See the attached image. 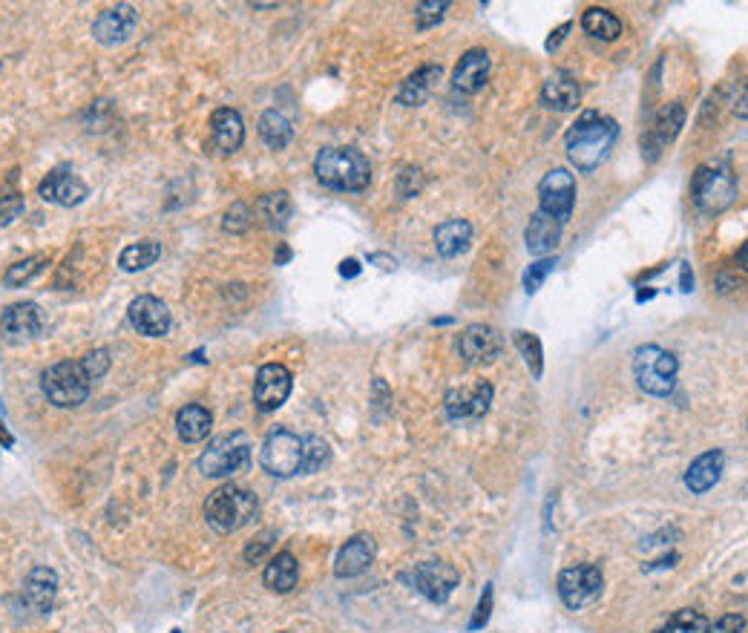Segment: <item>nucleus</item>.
<instances>
[{"instance_id":"1a4fd4ad","label":"nucleus","mask_w":748,"mask_h":633,"mask_svg":"<svg viewBox=\"0 0 748 633\" xmlns=\"http://www.w3.org/2000/svg\"><path fill=\"white\" fill-rule=\"evenodd\" d=\"M602 587H605V576L596 564H576V567L561 570L559 596L570 610L590 608L602 596Z\"/></svg>"},{"instance_id":"72a5a7b5","label":"nucleus","mask_w":748,"mask_h":633,"mask_svg":"<svg viewBox=\"0 0 748 633\" xmlns=\"http://www.w3.org/2000/svg\"><path fill=\"white\" fill-rule=\"evenodd\" d=\"M159 257H162V245L147 239V242H139V245L124 248L121 257H118V265H121V271H127V274H136V271H144V268L156 265Z\"/></svg>"},{"instance_id":"a18cd8bd","label":"nucleus","mask_w":748,"mask_h":633,"mask_svg":"<svg viewBox=\"0 0 748 633\" xmlns=\"http://www.w3.org/2000/svg\"><path fill=\"white\" fill-rule=\"evenodd\" d=\"M271 541H274V533H271V530L259 533V539L254 541V544H248V550H245V562H259V559L271 550Z\"/></svg>"},{"instance_id":"f3484780","label":"nucleus","mask_w":748,"mask_h":633,"mask_svg":"<svg viewBox=\"0 0 748 633\" xmlns=\"http://www.w3.org/2000/svg\"><path fill=\"white\" fill-rule=\"evenodd\" d=\"M44 326L41 320V308L35 303H15L9 305L3 314H0V331H3V340L18 346V343H26L32 337H38V331Z\"/></svg>"},{"instance_id":"cd10ccee","label":"nucleus","mask_w":748,"mask_h":633,"mask_svg":"<svg viewBox=\"0 0 748 633\" xmlns=\"http://www.w3.org/2000/svg\"><path fill=\"white\" fill-rule=\"evenodd\" d=\"M438 78H441V67H435V64H426L421 70H415L398 87V101L403 107H418L429 98Z\"/></svg>"},{"instance_id":"b1692460","label":"nucleus","mask_w":748,"mask_h":633,"mask_svg":"<svg viewBox=\"0 0 748 633\" xmlns=\"http://www.w3.org/2000/svg\"><path fill=\"white\" fill-rule=\"evenodd\" d=\"M24 596L26 602H29V608L38 610V613H49L52 605H55V596H58V576H55V570H49V567H32L29 576H26Z\"/></svg>"},{"instance_id":"c85d7f7f","label":"nucleus","mask_w":748,"mask_h":633,"mask_svg":"<svg viewBox=\"0 0 748 633\" xmlns=\"http://www.w3.org/2000/svg\"><path fill=\"white\" fill-rule=\"evenodd\" d=\"M297 579H300V564L291 553H277L262 573V582L271 593H291Z\"/></svg>"},{"instance_id":"09e8293b","label":"nucleus","mask_w":748,"mask_h":633,"mask_svg":"<svg viewBox=\"0 0 748 633\" xmlns=\"http://www.w3.org/2000/svg\"><path fill=\"white\" fill-rule=\"evenodd\" d=\"M340 274H343V277H357V274H360V265H357V259H346V262L340 265Z\"/></svg>"},{"instance_id":"de8ad7c7","label":"nucleus","mask_w":748,"mask_h":633,"mask_svg":"<svg viewBox=\"0 0 748 633\" xmlns=\"http://www.w3.org/2000/svg\"><path fill=\"white\" fill-rule=\"evenodd\" d=\"M567 32H570V24H561L559 29H556V32H553V35H550V41H547V49H550V52H553V49L559 47L561 41H564V35H567Z\"/></svg>"},{"instance_id":"2f4dec72","label":"nucleus","mask_w":748,"mask_h":633,"mask_svg":"<svg viewBox=\"0 0 748 633\" xmlns=\"http://www.w3.org/2000/svg\"><path fill=\"white\" fill-rule=\"evenodd\" d=\"M582 26H585L587 35H593L599 41H616L622 35V21L602 6H590L582 15Z\"/></svg>"},{"instance_id":"49530a36","label":"nucleus","mask_w":748,"mask_h":633,"mask_svg":"<svg viewBox=\"0 0 748 633\" xmlns=\"http://www.w3.org/2000/svg\"><path fill=\"white\" fill-rule=\"evenodd\" d=\"M743 628H746V619L740 613H728L717 625H708V633H743Z\"/></svg>"},{"instance_id":"c03bdc74","label":"nucleus","mask_w":748,"mask_h":633,"mask_svg":"<svg viewBox=\"0 0 748 633\" xmlns=\"http://www.w3.org/2000/svg\"><path fill=\"white\" fill-rule=\"evenodd\" d=\"M490 613H492V585L484 587V596H481V602H478V610H475V616H472V622H469V631H478V628H484L487 622H490Z\"/></svg>"},{"instance_id":"bb28decb","label":"nucleus","mask_w":748,"mask_h":633,"mask_svg":"<svg viewBox=\"0 0 748 633\" xmlns=\"http://www.w3.org/2000/svg\"><path fill=\"white\" fill-rule=\"evenodd\" d=\"M469 242H472V225L467 219H449V222L435 228V248H438L441 257L452 259L464 254Z\"/></svg>"},{"instance_id":"4c0bfd02","label":"nucleus","mask_w":748,"mask_h":633,"mask_svg":"<svg viewBox=\"0 0 748 633\" xmlns=\"http://www.w3.org/2000/svg\"><path fill=\"white\" fill-rule=\"evenodd\" d=\"M328 461V444L320 435H308L303 438V472H317L326 467Z\"/></svg>"},{"instance_id":"c756f323","label":"nucleus","mask_w":748,"mask_h":633,"mask_svg":"<svg viewBox=\"0 0 748 633\" xmlns=\"http://www.w3.org/2000/svg\"><path fill=\"white\" fill-rule=\"evenodd\" d=\"M211 426L213 415L202 406V403H190V406H185V409L176 415V432H179V438L187 441V444L205 441L208 432H211Z\"/></svg>"},{"instance_id":"0eeeda50","label":"nucleus","mask_w":748,"mask_h":633,"mask_svg":"<svg viewBox=\"0 0 748 633\" xmlns=\"http://www.w3.org/2000/svg\"><path fill=\"white\" fill-rule=\"evenodd\" d=\"M259 464L274 478H291V475L303 472V438L294 435L291 429H282V426L268 432L262 452H259Z\"/></svg>"},{"instance_id":"473e14b6","label":"nucleus","mask_w":748,"mask_h":633,"mask_svg":"<svg viewBox=\"0 0 748 633\" xmlns=\"http://www.w3.org/2000/svg\"><path fill=\"white\" fill-rule=\"evenodd\" d=\"M259 136H262V141L271 150H282V147H288L291 139H294V127L288 124V118L282 116V113L268 110L265 116L259 118Z\"/></svg>"},{"instance_id":"a19ab883","label":"nucleus","mask_w":748,"mask_h":633,"mask_svg":"<svg viewBox=\"0 0 748 633\" xmlns=\"http://www.w3.org/2000/svg\"><path fill=\"white\" fill-rule=\"evenodd\" d=\"M553 268H556V257L553 259L544 257V259H538L536 265H530V268H527V274H524V288H527V294H536L538 288H541V282L553 274Z\"/></svg>"},{"instance_id":"20e7f679","label":"nucleus","mask_w":748,"mask_h":633,"mask_svg":"<svg viewBox=\"0 0 748 633\" xmlns=\"http://www.w3.org/2000/svg\"><path fill=\"white\" fill-rule=\"evenodd\" d=\"M677 369V357L659 346H639L633 352V377L639 389L648 395H656V398L671 395L677 383Z\"/></svg>"},{"instance_id":"9b49d317","label":"nucleus","mask_w":748,"mask_h":633,"mask_svg":"<svg viewBox=\"0 0 748 633\" xmlns=\"http://www.w3.org/2000/svg\"><path fill=\"white\" fill-rule=\"evenodd\" d=\"M291 372L282 363H265L257 372V383H254V403L259 412H274L291 395Z\"/></svg>"},{"instance_id":"9d476101","label":"nucleus","mask_w":748,"mask_h":633,"mask_svg":"<svg viewBox=\"0 0 748 633\" xmlns=\"http://www.w3.org/2000/svg\"><path fill=\"white\" fill-rule=\"evenodd\" d=\"M538 202H541V211L564 225L573 216V205H576V176L567 173L564 167L550 170L538 182Z\"/></svg>"},{"instance_id":"4be33fe9","label":"nucleus","mask_w":748,"mask_h":633,"mask_svg":"<svg viewBox=\"0 0 748 633\" xmlns=\"http://www.w3.org/2000/svg\"><path fill=\"white\" fill-rule=\"evenodd\" d=\"M579 98H582V87H579V81H576L570 72H553V75L544 81L541 101H544V107H550V110H559V113L576 110V107H579Z\"/></svg>"},{"instance_id":"f704fd0d","label":"nucleus","mask_w":748,"mask_h":633,"mask_svg":"<svg viewBox=\"0 0 748 633\" xmlns=\"http://www.w3.org/2000/svg\"><path fill=\"white\" fill-rule=\"evenodd\" d=\"M513 340L515 346H518V352H521V357H524V363H527V369H530V375L541 377V372H544L541 340H538L536 334H530V331H515Z\"/></svg>"},{"instance_id":"393cba45","label":"nucleus","mask_w":748,"mask_h":633,"mask_svg":"<svg viewBox=\"0 0 748 633\" xmlns=\"http://www.w3.org/2000/svg\"><path fill=\"white\" fill-rule=\"evenodd\" d=\"M723 467H725V455L720 452V449L705 452V455H700V458L688 467V472H685V487H688L694 495L708 493V490L720 481Z\"/></svg>"},{"instance_id":"ea45409f","label":"nucleus","mask_w":748,"mask_h":633,"mask_svg":"<svg viewBox=\"0 0 748 633\" xmlns=\"http://www.w3.org/2000/svg\"><path fill=\"white\" fill-rule=\"evenodd\" d=\"M225 231H231V234H245L251 225H254V211L245 205V202H236L231 211L225 213Z\"/></svg>"},{"instance_id":"ddd939ff","label":"nucleus","mask_w":748,"mask_h":633,"mask_svg":"<svg viewBox=\"0 0 748 633\" xmlns=\"http://www.w3.org/2000/svg\"><path fill=\"white\" fill-rule=\"evenodd\" d=\"M504 352V337L501 331L484 326V323H472L461 334V357L469 366H487L492 360H498Z\"/></svg>"},{"instance_id":"423d86ee","label":"nucleus","mask_w":748,"mask_h":633,"mask_svg":"<svg viewBox=\"0 0 748 633\" xmlns=\"http://www.w3.org/2000/svg\"><path fill=\"white\" fill-rule=\"evenodd\" d=\"M248 458H251V438L245 432H231L211 441L199 458V469L208 478H228L245 467Z\"/></svg>"},{"instance_id":"2eb2a0df","label":"nucleus","mask_w":748,"mask_h":633,"mask_svg":"<svg viewBox=\"0 0 748 633\" xmlns=\"http://www.w3.org/2000/svg\"><path fill=\"white\" fill-rule=\"evenodd\" d=\"M87 185L75 176V170L70 165H58L52 173H47V179L38 185V196L44 202H55V205H64V208H72V205H81L87 199Z\"/></svg>"},{"instance_id":"e433bc0d","label":"nucleus","mask_w":748,"mask_h":633,"mask_svg":"<svg viewBox=\"0 0 748 633\" xmlns=\"http://www.w3.org/2000/svg\"><path fill=\"white\" fill-rule=\"evenodd\" d=\"M44 265H47V257H44V254L21 259V262L9 265V271L3 274V282H6L9 288H21V285H26L32 277H38V274L44 271Z\"/></svg>"},{"instance_id":"39448f33","label":"nucleus","mask_w":748,"mask_h":633,"mask_svg":"<svg viewBox=\"0 0 748 633\" xmlns=\"http://www.w3.org/2000/svg\"><path fill=\"white\" fill-rule=\"evenodd\" d=\"M90 386H93V380L87 377L84 366L70 363V360L55 363L44 375V395L52 406H61V409L81 406L90 395Z\"/></svg>"},{"instance_id":"7c9ffc66","label":"nucleus","mask_w":748,"mask_h":633,"mask_svg":"<svg viewBox=\"0 0 748 633\" xmlns=\"http://www.w3.org/2000/svg\"><path fill=\"white\" fill-rule=\"evenodd\" d=\"M257 213L265 219L268 228H285L291 213H294V202L288 196V190H277V193H265L257 202Z\"/></svg>"},{"instance_id":"5701e85b","label":"nucleus","mask_w":748,"mask_h":633,"mask_svg":"<svg viewBox=\"0 0 748 633\" xmlns=\"http://www.w3.org/2000/svg\"><path fill=\"white\" fill-rule=\"evenodd\" d=\"M524 239H527V251L533 257H547L553 254V248L559 245L561 239V222H556L553 216H547L544 211H536L530 216V225L524 231Z\"/></svg>"},{"instance_id":"c9c22d12","label":"nucleus","mask_w":748,"mask_h":633,"mask_svg":"<svg viewBox=\"0 0 748 633\" xmlns=\"http://www.w3.org/2000/svg\"><path fill=\"white\" fill-rule=\"evenodd\" d=\"M656 633H708V619L700 610H677Z\"/></svg>"},{"instance_id":"6ab92c4d","label":"nucleus","mask_w":748,"mask_h":633,"mask_svg":"<svg viewBox=\"0 0 748 633\" xmlns=\"http://www.w3.org/2000/svg\"><path fill=\"white\" fill-rule=\"evenodd\" d=\"M374 562V539L372 536H354L349 539L340 553H337V562H334V573L340 579H354V576H363Z\"/></svg>"},{"instance_id":"f8f14e48","label":"nucleus","mask_w":748,"mask_h":633,"mask_svg":"<svg viewBox=\"0 0 748 633\" xmlns=\"http://www.w3.org/2000/svg\"><path fill=\"white\" fill-rule=\"evenodd\" d=\"M139 26V12L130 3H118L113 9H104L93 21V38L104 47L124 44Z\"/></svg>"},{"instance_id":"f257e3e1","label":"nucleus","mask_w":748,"mask_h":633,"mask_svg":"<svg viewBox=\"0 0 748 633\" xmlns=\"http://www.w3.org/2000/svg\"><path fill=\"white\" fill-rule=\"evenodd\" d=\"M616 139H619V124L610 116L587 110L576 118V124L567 133V156L576 170L590 173L608 159Z\"/></svg>"},{"instance_id":"79ce46f5","label":"nucleus","mask_w":748,"mask_h":633,"mask_svg":"<svg viewBox=\"0 0 748 633\" xmlns=\"http://www.w3.org/2000/svg\"><path fill=\"white\" fill-rule=\"evenodd\" d=\"M446 9H449V3H446V0H429V3H418V12H415V18H418V26H421V29H429L432 24H438V21L444 18Z\"/></svg>"},{"instance_id":"aec40b11","label":"nucleus","mask_w":748,"mask_h":633,"mask_svg":"<svg viewBox=\"0 0 748 633\" xmlns=\"http://www.w3.org/2000/svg\"><path fill=\"white\" fill-rule=\"evenodd\" d=\"M682 121H685L682 104H668V107L656 116L654 127H651L648 136L642 139V150L648 153V159H656L671 141L677 139L679 130H682Z\"/></svg>"},{"instance_id":"412c9836","label":"nucleus","mask_w":748,"mask_h":633,"mask_svg":"<svg viewBox=\"0 0 748 633\" xmlns=\"http://www.w3.org/2000/svg\"><path fill=\"white\" fill-rule=\"evenodd\" d=\"M490 78V52L487 49H469L464 58L458 61V67L452 72V84L461 93H478Z\"/></svg>"},{"instance_id":"dca6fc26","label":"nucleus","mask_w":748,"mask_h":633,"mask_svg":"<svg viewBox=\"0 0 748 633\" xmlns=\"http://www.w3.org/2000/svg\"><path fill=\"white\" fill-rule=\"evenodd\" d=\"M492 403V386L490 383H475L472 389H452L446 395V418L455 423L478 421L487 415Z\"/></svg>"},{"instance_id":"a211bd4d","label":"nucleus","mask_w":748,"mask_h":633,"mask_svg":"<svg viewBox=\"0 0 748 633\" xmlns=\"http://www.w3.org/2000/svg\"><path fill=\"white\" fill-rule=\"evenodd\" d=\"M127 317H130L133 329L144 337H164L170 331V308L159 297H150V294L136 297L127 308Z\"/></svg>"},{"instance_id":"37998d69","label":"nucleus","mask_w":748,"mask_h":633,"mask_svg":"<svg viewBox=\"0 0 748 633\" xmlns=\"http://www.w3.org/2000/svg\"><path fill=\"white\" fill-rule=\"evenodd\" d=\"M81 366H84V372H87L90 380H98V377L107 375V369H110V352L107 349H95V352H90L81 360Z\"/></svg>"},{"instance_id":"4468645a","label":"nucleus","mask_w":748,"mask_h":633,"mask_svg":"<svg viewBox=\"0 0 748 633\" xmlns=\"http://www.w3.org/2000/svg\"><path fill=\"white\" fill-rule=\"evenodd\" d=\"M412 582L429 602H446L461 582V573L446 562H426L412 570Z\"/></svg>"},{"instance_id":"6e6552de","label":"nucleus","mask_w":748,"mask_h":633,"mask_svg":"<svg viewBox=\"0 0 748 633\" xmlns=\"http://www.w3.org/2000/svg\"><path fill=\"white\" fill-rule=\"evenodd\" d=\"M694 202L702 213L725 211L737 199V182L728 167H700L694 176Z\"/></svg>"},{"instance_id":"f03ea898","label":"nucleus","mask_w":748,"mask_h":633,"mask_svg":"<svg viewBox=\"0 0 748 633\" xmlns=\"http://www.w3.org/2000/svg\"><path fill=\"white\" fill-rule=\"evenodd\" d=\"M314 173L331 190L360 193V190L369 188V182H372L369 159L354 147H326L314 162Z\"/></svg>"},{"instance_id":"7ed1b4c3","label":"nucleus","mask_w":748,"mask_h":633,"mask_svg":"<svg viewBox=\"0 0 748 633\" xmlns=\"http://www.w3.org/2000/svg\"><path fill=\"white\" fill-rule=\"evenodd\" d=\"M259 504L257 495L248 493L245 487L236 484H225L216 493L208 495L205 501V518L216 533H236L245 524H251V518L257 516Z\"/></svg>"},{"instance_id":"a878e982","label":"nucleus","mask_w":748,"mask_h":633,"mask_svg":"<svg viewBox=\"0 0 748 633\" xmlns=\"http://www.w3.org/2000/svg\"><path fill=\"white\" fill-rule=\"evenodd\" d=\"M211 133H213V144L216 150L222 153H236L245 141V124H242V116L231 110V107H222L216 110L211 118Z\"/></svg>"},{"instance_id":"58836bf2","label":"nucleus","mask_w":748,"mask_h":633,"mask_svg":"<svg viewBox=\"0 0 748 633\" xmlns=\"http://www.w3.org/2000/svg\"><path fill=\"white\" fill-rule=\"evenodd\" d=\"M26 202L18 190H0V225H12L21 213Z\"/></svg>"}]
</instances>
